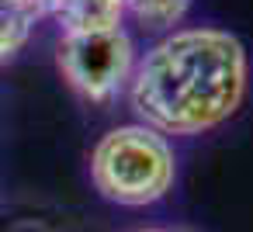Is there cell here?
I'll return each instance as SVG.
<instances>
[{
  "mask_svg": "<svg viewBox=\"0 0 253 232\" xmlns=\"http://www.w3.org/2000/svg\"><path fill=\"white\" fill-rule=\"evenodd\" d=\"M246 94V49L222 28H173L128 83L132 111L160 135H205L229 121Z\"/></svg>",
  "mask_w": 253,
  "mask_h": 232,
  "instance_id": "1",
  "label": "cell"
},
{
  "mask_svg": "<svg viewBox=\"0 0 253 232\" xmlns=\"http://www.w3.org/2000/svg\"><path fill=\"white\" fill-rule=\"evenodd\" d=\"M177 177L173 149L167 135L149 125H118L104 132L90 153V180L94 187L125 208H146L160 201Z\"/></svg>",
  "mask_w": 253,
  "mask_h": 232,
  "instance_id": "2",
  "label": "cell"
},
{
  "mask_svg": "<svg viewBox=\"0 0 253 232\" xmlns=\"http://www.w3.org/2000/svg\"><path fill=\"white\" fill-rule=\"evenodd\" d=\"M135 45L128 32L118 28H87V32H63L59 39V70L66 83L87 101H111L118 97L135 73Z\"/></svg>",
  "mask_w": 253,
  "mask_h": 232,
  "instance_id": "3",
  "label": "cell"
},
{
  "mask_svg": "<svg viewBox=\"0 0 253 232\" xmlns=\"http://www.w3.org/2000/svg\"><path fill=\"white\" fill-rule=\"evenodd\" d=\"M122 18H125V0H66L59 11L63 32L118 28Z\"/></svg>",
  "mask_w": 253,
  "mask_h": 232,
  "instance_id": "4",
  "label": "cell"
},
{
  "mask_svg": "<svg viewBox=\"0 0 253 232\" xmlns=\"http://www.w3.org/2000/svg\"><path fill=\"white\" fill-rule=\"evenodd\" d=\"M191 11V0H125V14L146 32H173Z\"/></svg>",
  "mask_w": 253,
  "mask_h": 232,
  "instance_id": "5",
  "label": "cell"
},
{
  "mask_svg": "<svg viewBox=\"0 0 253 232\" xmlns=\"http://www.w3.org/2000/svg\"><path fill=\"white\" fill-rule=\"evenodd\" d=\"M32 28H35V18L28 11H21L11 0H0V63H7L25 49V42L32 39Z\"/></svg>",
  "mask_w": 253,
  "mask_h": 232,
  "instance_id": "6",
  "label": "cell"
},
{
  "mask_svg": "<svg viewBox=\"0 0 253 232\" xmlns=\"http://www.w3.org/2000/svg\"><path fill=\"white\" fill-rule=\"evenodd\" d=\"M11 4H18L21 11H28L39 21V18H59V11H63L66 0H11Z\"/></svg>",
  "mask_w": 253,
  "mask_h": 232,
  "instance_id": "7",
  "label": "cell"
},
{
  "mask_svg": "<svg viewBox=\"0 0 253 232\" xmlns=\"http://www.w3.org/2000/svg\"><path fill=\"white\" fill-rule=\"evenodd\" d=\"M135 232H191V229H135Z\"/></svg>",
  "mask_w": 253,
  "mask_h": 232,
  "instance_id": "8",
  "label": "cell"
}]
</instances>
